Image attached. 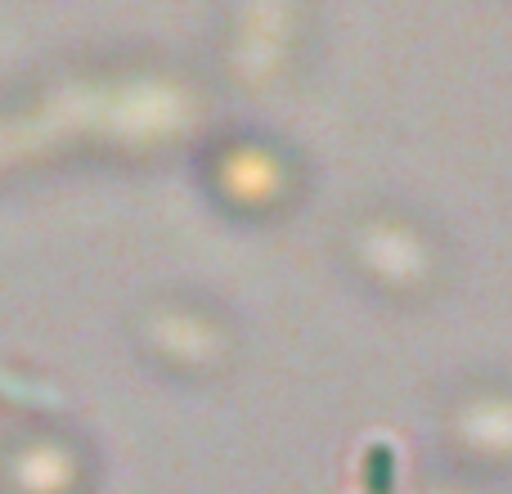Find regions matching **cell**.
<instances>
[{"label":"cell","mask_w":512,"mask_h":494,"mask_svg":"<svg viewBox=\"0 0 512 494\" xmlns=\"http://www.w3.org/2000/svg\"><path fill=\"white\" fill-rule=\"evenodd\" d=\"M391 481H396L391 445H369L364 450V486H369V494H391Z\"/></svg>","instance_id":"obj_1"}]
</instances>
